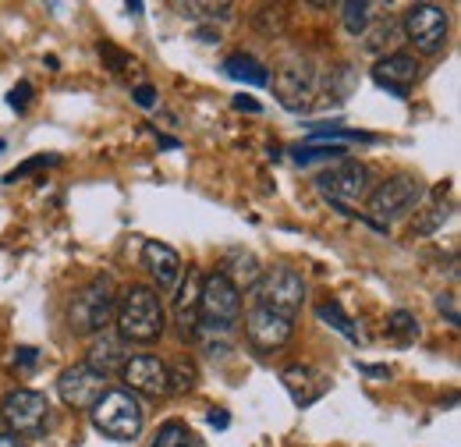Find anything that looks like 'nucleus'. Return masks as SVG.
<instances>
[{
  "mask_svg": "<svg viewBox=\"0 0 461 447\" xmlns=\"http://www.w3.org/2000/svg\"><path fill=\"white\" fill-rule=\"evenodd\" d=\"M117 337L131 344H153L167 331V313L160 302V291L146 284H131L117 298Z\"/></svg>",
  "mask_w": 461,
  "mask_h": 447,
  "instance_id": "nucleus-1",
  "label": "nucleus"
},
{
  "mask_svg": "<svg viewBox=\"0 0 461 447\" xmlns=\"http://www.w3.org/2000/svg\"><path fill=\"white\" fill-rule=\"evenodd\" d=\"M117 316V284L114 278H93L75 298H71V331L75 334H104Z\"/></svg>",
  "mask_w": 461,
  "mask_h": 447,
  "instance_id": "nucleus-2",
  "label": "nucleus"
},
{
  "mask_svg": "<svg viewBox=\"0 0 461 447\" xmlns=\"http://www.w3.org/2000/svg\"><path fill=\"white\" fill-rule=\"evenodd\" d=\"M93 426L111 441H135L146 426L142 401L131 391H107L93 405Z\"/></svg>",
  "mask_w": 461,
  "mask_h": 447,
  "instance_id": "nucleus-3",
  "label": "nucleus"
},
{
  "mask_svg": "<svg viewBox=\"0 0 461 447\" xmlns=\"http://www.w3.org/2000/svg\"><path fill=\"white\" fill-rule=\"evenodd\" d=\"M252 295H256V309H270L285 320H294V313L305 302V280L291 267H277V270H267L256 280Z\"/></svg>",
  "mask_w": 461,
  "mask_h": 447,
  "instance_id": "nucleus-4",
  "label": "nucleus"
},
{
  "mask_svg": "<svg viewBox=\"0 0 461 447\" xmlns=\"http://www.w3.org/2000/svg\"><path fill=\"white\" fill-rule=\"evenodd\" d=\"M419 199H422V181L415 174H394L369 192V221L384 231L391 221L404 217Z\"/></svg>",
  "mask_w": 461,
  "mask_h": 447,
  "instance_id": "nucleus-5",
  "label": "nucleus"
},
{
  "mask_svg": "<svg viewBox=\"0 0 461 447\" xmlns=\"http://www.w3.org/2000/svg\"><path fill=\"white\" fill-rule=\"evenodd\" d=\"M50 401H47V394L40 391H29V388H18V391H11L4 397V405H0V415H4V423L11 426L7 433H14V437H40L47 426H50Z\"/></svg>",
  "mask_w": 461,
  "mask_h": 447,
  "instance_id": "nucleus-6",
  "label": "nucleus"
},
{
  "mask_svg": "<svg viewBox=\"0 0 461 447\" xmlns=\"http://www.w3.org/2000/svg\"><path fill=\"white\" fill-rule=\"evenodd\" d=\"M402 32L415 43L419 54H440L447 43V14L437 4H411L404 11Z\"/></svg>",
  "mask_w": 461,
  "mask_h": 447,
  "instance_id": "nucleus-7",
  "label": "nucleus"
},
{
  "mask_svg": "<svg viewBox=\"0 0 461 447\" xmlns=\"http://www.w3.org/2000/svg\"><path fill=\"white\" fill-rule=\"evenodd\" d=\"M107 391H111V388H107V377L96 373V369L86 366V362L68 366V369L58 377L60 401H64L68 408H75V412H93V405H96Z\"/></svg>",
  "mask_w": 461,
  "mask_h": 447,
  "instance_id": "nucleus-8",
  "label": "nucleus"
},
{
  "mask_svg": "<svg viewBox=\"0 0 461 447\" xmlns=\"http://www.w3.org/2000/svg\"><path fill=\"white\" fill-rule=\"evenodd\" d=\"M320 192L330 199V203H358L369 196V185H373V174L366 164L358 160H338L330 170H323L316 178Z\"/></svg>",
  "mask_w": 461,
  "mask_h": 447,
  "instance_id": "nucleus-9",
  "label": "nucleus"
},
{
  "mask_svg": "<svg viewBox=\"0 0 461 447\" xmlns=\"http://www.w3.org/2000/svg\"><path fill=\"white\" fill-rule=\"evenodd\" d=\"M124 384H128V391L142 394V397H164V394H171V377H167V362L164 359H157V355H131L128 362H124Z\"/></svg>",
  "mask_w": 461,
  "mask_h": 447,
  "instance_id": "nucleus-10",
  "label": "nucleus"
},
{
  "mask_svg": "<svg viewBox=\"0 0 461 447\" xmlns=\"http://www.w3.org/2000/svg\"><path fill=\"white\" fill-rule=\"evenodd\" d=\"M294 334V327H291V320L285 316H277V313H270V309H249V316H245V337L252 341V348H259V351H277V348H285Z\"/></svg>",
  "mask_w": 461,
  "mask_h": 447,
  "instance_id": "nucleus-11",
  "label": "nucleus"
},
{
  "mask_svg": "<svg viewBox=\"0 0 461 447\" xmlns=\"http://www.w3.org/2000/svg\"><path fill=\"white\" fill-rule=\"evenodd\" d=\"M316 86H320V78H316V71L309 64H288V68H281L277 71V82H274V89H277V96L285 100L288 111H305L309 100L316 96Z\"/></svg>",
  "mask_w": 461,
  "mask_h": 447,
  "instance_id": "nucleus-12",
  "label": "nucleus"
},
{
  "mask_svg": "<svg viewBox=\"0 0 461 447\" xmlns=\"http://www.w3.org/2000/svg\"><path fill=\"white\" fill-rule=\"evenodd\" d=\"M419 78V60L411 54H387L373 64V82L384 86L387 93H394L398 100L408 96V89Z\"/></svg>",
  "mask_w": 461,
  "mask_h": 447,
  "instance_id": "nucleus-13",
  "label": "nucleus"
},
{
  "mask_svg": "<svg viewBox=\"0 0 461 447\" xmlns=\"http://www.w3.org/2000/svg\"><path fill=\"white\" fill-rule=\"evenodd\" d=\"M142 267H146L149 278L157 280L160 291L177 287V280H181V274H185L181 256L174 252L171 245H164V242H146V245H142Z\"/></svg>",
  "mask_w": 461,
  "mask_h": 447,
  "instance_id": "nucleus-14",
  "label": "nucleus"
},
{
  "mask_svg": "<svg viewBox=\"0 0 461 447\" xmlns=\"http://www.w3.org/2000/svg\"><path fill=\"white\" fill-rule=\"evenodd\" d=\"M281 384H285V391L291 394V401L294 405H312V401H320L323 394L330 391V380H327V373H320V369H312V366H288L285 373H281Z\"/></svg>",
  "mask_w": 461,
  "mask_h": 447,
  "instance_id": "nucleus-15",
  "label": "nucleus"
},
{
  "mask_svg": "<svg viewBox=\"0 0 461 447\" xmlns=\"http://www.w3.org/2000/svg\"><path fill=\"white\" fill-rule=\"evenodd\" d=\"M199 291H203V274L188 267V274L177 280V298H174V320L185 337H192L199 327Z\"/></svg>",
  "mask_w": 461,
  "mask_h": 447,
  "instance_id": "nucleus-16",
  "label": "nucleus"
},
{
  "mask_svg": "<svg viewBox=\"0 0 461 447\" xmlns=\"http://www.w3.org/2000/svg\"><path fill=\"white\" fill-rule=\"evenodd\" d=\"M131 359V351H128V341H121L117 334L111 331H104V334L93 337V344H89V355H86V366H93L96 373H104V377H111L114 369H124V362Z\"/></svg>",
  "mask_w": 461,
  "mask_h": 447,
  "instance_id": "nucleus-17",
  "label": "nucleus"
},
{
  "mask_svg": "<svg viewBox=\"0 0 461 447\" xmlns=\"http://www.w3.org/2000/svg\"><path fill=\"white\" fill-rule=\"evenodd\" d=\"M217 274L228 280L234 291H245V287H256V280L263 278V267H259L256 252H249V249H230Z\"/></svg>",
  "mask_w": 461,
  "mask_h": 447,
  "instance_id": "nucleus-18",
  "label": "nucleus"
},
{
  "mask_svg": "<svg viewBox=\"0 0 461 447\" xmlns=\"http://www.w3.org/2000/svg\"><path fill=\"white\" fill-rule=\"evenodd\" d=\"M398 40H402V25L394 18H373V25L362 32V50L373 57H387Z\"/></svg>",
  "mask_w": 461,
  "mask_h": 447,
  "instance_id": "nucleus-19",
  "label": "nucleus"
},
{
  "mask_svg": "<svg viewBox=\"0 0 461 447\" xmlns=\"http://www.w3.org/2000/svg\"><path fill=\"white\" fill-rule=\"evenodd\" d=\"M224 71L234 82H245V86H270V71L249 54H230L224 60Z\"/></svg>",
  "mask_w": 461,
  "mask_h": 447,
  "instance_id": "nucleus-20",
  "label": "nucleus"
},
{
  "mask_svg": "<svg viewBox=\"0 0 461 447\" xmlns=\"http://www.w3.org/2000/svg\"><path fill=\"white\" fill-rule=\"evenodd\" d=\"M316 316H320L323 324H330V327H334L341 337H348V341H358V331H355L351 316L341 309V302H334V298H330V302H320V306H316Z\"/></svg>",
  "mask_w": 461,
  "mask_h": 447,
  "instance_id": "nucleus-21",
  "label": "nucleus"
},
{
  "mask_svg": "<svg viewBox=\"0 0 461 447\" xmlns=\"http://www.w3.org/2000/svg\"><path fill=\"white\" fill-rule=\"evenodd\" d=\"M341 11H345L341 22L351 36H362L373 25V4H366V0H348V4H341Z\"/></svg>",
  "mask_w": 461,
  "mask_h": 447,
  "instance_id": "nucleus-22",
  "label": "nucleus"
},
{
  "mask_svg": "<svg viewBox=\"0 0 461 447\" xmlns=\"http://www.w3.org/2000/svg\"><path fill=\"white\" fill-rule=\"evenodd\" d=\"M192 441H195V433H192L185 423L171 419V423H164V426L157 430V437H153L149 447H192Z\"/></svg>",
  "mask_w": 461,
  "mask_h": 447,
  "instance_id": "nucleus-23",
  "label": "nucleus"
},
{
  "mask_svg": "<svg viewBox=\"0 0 461 447\" xmlns=\"http://www.w3.org/2000/svg\"><path fill=\"white\" fill-rule=\"evenodd\" d=\"M167 377H171V394H185L195 388V369L188 366V359H177L174 366H167Z\"/></svg>",
  "mask_w": 461,
  "mask_h": 447,
  "instance_id": "nucleus-24",
  "label": "nucleus"
},
{
  "mask_svg": "<svg viewBox=\"0 0 461 447\" xmlns=\"http://www.w3.org/2000/svg\"><path fill=\"white\" fill-rule=\"evenodd\" d=\"M387 327H391V334L398 337V341H404V344L419 337V320H415L411 313H404V309H398V313H391Z\"/></svg>",
  "mask_w": 461,
  "mask_h": 447,
  "instance_id": "nucleus-25",
  "label": "nucleus"
},
{
  "mask_svg": "<svg viewBox=\"0 0 461 447\" xmlns=\"http://www.w3.org/2000/svg\"><path fill=\"white\" fill-rule=\"evenodd\" d=\"M341 157H345V146H302V150H294V160H298V164L341 160Z\"/></svg>",
  "mask_w": 461,
  "mask_h": 447,
  "instance_id": "nucleus-26",
  "label": "nucleus"
},
{
  "mask_svg": "<svg viewBox=\"0 0 461 447\" xmlns=\"http://www.w3.org/2000/svg\"><path fill=\"white\" fill-rule=\"evenodd\" d=\"M60 157L58 153H40V157H32V160H25V164H18V168L11 170L7 178H4V185H11V181H18V178H25V174H32V170L40 168H54Z\"/></svg>",
  "mask_w": 461,
  "mask_h": 447,
  "instance_id": "nucleus-27",
  "label": "nucleus"
},
{
  "mask_svg": "<svg viewBox=\"0 0 461 447\" xmlns=\"http://www.w3.org/2000/svg\"><path fill=\"white\" fill-rule=\"evenodd\" d=\"M181 11H206V14H195V18H210V22H228L230 18V4H181Z\"/></svg>",
  "mask_w": 461,
  "mask_h": 447,
  "instance_id": "nucleus-28",
  "label": "nucleus"
},
{
  "mask_svg": "<svg viewBox=\"0 0 461 447\" xmlns=\"http://www.w3.org/2000/svg\"><path fill=\"white\" fill-rule=\"evenodd\" d=\"M29 100H32V86H29V82H18V86L7 93V104H11L14 111H29Z\"/></svg>",
  "mask_w": 461,
  "mask_h": 447,
  "instance_id": "nucleus-29",
  "label": "nucleus"
},
{
  "mask_svg": "<svg viewBox=\"0 0 461 447\" xmlns=\"http://www.w3.org/2000/svg\"><path fill=\"white\" fill-rule=\"evenodd\" d=\"M437 309L447 316L451 327H458V302H455V295H440V298H437Z\"/></svg>",
  "mask_w": 461,
  "mask_h": 447,
  "instance_id": "nucleus-30",
  "label": "nucleus"
},
{
  "mask_svg": "<svg viewBox=\"0 0 461 447\" xmlns=\"http://www.w3.org/2000/svg\"><path fill=\"white\" fill-rule=\"evenodd\" d=\"M36 362H40V351H36V348H18V351H14V369L25 373V369H32Z\"/></svg>",
  "mask_w": 461,
  "mask_h": 447,
  "instance_id": "nucleus-31",
  "label": "nucleus"
},
{
  "mask_svg": "<svg viewBox=\"0 0 461 447\" xmlns=\"http://www.w3.org/2000/svg\"><path fill=\"white\" fill-rule=\"evenodd\" d=\"M131 96H135L139 107H153V104H157V89H153V86H139Z\"/></svg>",
  "mask_w": 461,
  "mask_h": 447,
  "instance_id": "nucleus-32",
  "label": "nucleus"
},
{
  "mask_svg": "<svg viewBox=\"0 0 461 447\" xmlns=\"http://www.w3.org/2000/svg\"><path fill=\"white\" fill-rule=\"evenodd\" d=\"M228 412H224V408H213V412H210V426H217V430H228Z\"/></svg>",
  "mask_w": 461,
  "mask_h": 447,
  "instance_id": "nucleus-33",
  "label": "nucleus"
},
{
  "mask_svg": "<svg viewBox=\"0 0 461 447\" xmlns=\"http://www.w3.org/2000/svg\"><path fill=\"white\" fill-rule=\"evenodd\" d=\"M234 107H238V111H259V104H256V100H252V96H234Z\"/></svg>",
  "mask_w": 461,
  "mask_h": 447,
  "instance_id": "nucleus-34",
  "label": "nucleus"
},
{
  "mask_svg": "<svg viewBox=\"0 0 461 447\" xmlns=\"http://www.w3.org/2000/svg\"><path fill=\"white\" fill-rule=\"evenodd\" d=\"M0 447H29V441H22L14 433H0Z\"/></svg>",
  "mask_w": 461,
  "mask_h": 447,
  "instance_id": "nucleus-35",
  "label": "nucleus"
},
{
  "mask_svg": "<svg viewBox=\"0 0 461 447\" xmlns=\"http://www.w3.org/2000/svg\"><path fill=\"white\" fill-rule=\"evenodd\" d=\"M0 150H4V142H0Z\"/></svg>",
  "mask_w": 461,
  "mask_h": 447,
  "instance_id": "nucleus-36",
  "label": "nucleus"
}]
</instances>
